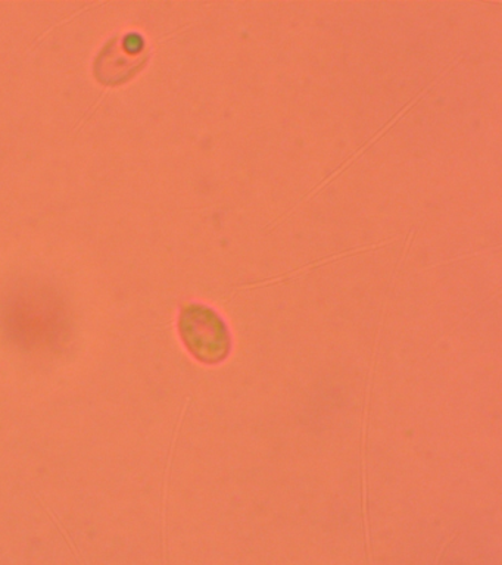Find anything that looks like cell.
I'll list each match as a JSON object with an SVG mask.
<instances>
[{
    "label": "cell",
    "mask_w": 502,
    "mask_h": 565,
    "mask_svg": "<svg viewBox=\"0 0 502 565\" xmlns=\"http://www.w3.org/2000/svg\"><path fill=\"white\" fill-rule=\"evenodd\" d=\"M147 62V49L139 34L117 35L95 61V77L105 86L129 82Z\"/></svg>",
    "instance_id": "2"
},
{
    "label": "cell",
    "mask_w": 502,
    "mask_h": 565,
    "mask_svg": "<svg viewBox=\"0 0 502 565\" xmlns=\"http://www.w3.org/2000/svg\"><path fill=\"white\" fill-rule=\"evenodd\" d=\"M179 331L189 352L204 364H218L231 353L226 322L206 305H186L180 313Z\"/></svg>",
    "instance_id": "1"
}]
</instances>
